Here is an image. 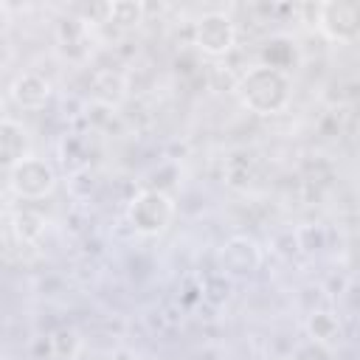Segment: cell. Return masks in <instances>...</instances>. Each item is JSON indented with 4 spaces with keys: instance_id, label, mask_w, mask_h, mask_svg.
Listing matches in <instances>:
<instances>
[{
    "instance_id": "3",
    "label": "cell",
    "mask_w": 360,
    "mask_h": 360,
    "mask_svg": "<svg viewBox=\"0 0 360 360\" xmlns=\"http://www.w3.org/2000/svg\"><path fill=\"white\" fill-rule=\"evenodd\" d=\"M191 45L211 59H222L236 48V25L222 11H205L191 25Z\"/></svg>"
},
{
    "instance_id": "19",
    "label": "cell",
    "mask_w": 360,
    "mask_h": 360,
    "mask_svg": "<svg viewBox=\"0 0 360 360\" xmlns=\"http://www.w3.org/2000/svg\"><path fill=\"white\" fill-rule=\"evenodd\" d=\"M107 360H138V354L132 349H112L107 354Z\"/></svg>"
},
{
    "instance_id": "1",
    "label": "cell",
    "mask_w": 360,
    "mask_h": 360,
    "mask_svg": "<svg viewBox=\"0 0 360 360\" xmlns=\"http://www.w3.org/2000/svg\"><path fill=\"white\" fill-rule=\"evenodd\" d=\"M236 96L245 110L256 115H276L292 98V79L267 65H253L239 76Z\"/></svg>"
},
{
    "instance_id": "10",
    "label": "cell",
    "mask_w": 360,
    "mask_h": 360,
    "mask_svg": "<svg viewBox=\"0 0 360 360\" xmlns=\"http://www.w3.org/2000/svg\"><path fill=\"white\" fill-rule=\"evenodd\" d=\"M25 158H28V132L22 129L20 121L6 115L0 121V160H3L6 172Z\"/></svg>"
},
{
    "instance_id": "11",
    "label": "cell",
    "mask_w": 360,
    "mask_h": 360,
    "mask_svg": "<svg viewBox=\"0 0 360 360\" xmlns=\"http://www.w3.org/2000/svg\"><path fill=\"white\" fill-rule=\"evenodd\" d=\"M307 338L323 346H335L340 340V318L332 309H312L307 315Z\"/></svg>"
},
{
    "instance_id": "5",
    "label": "cell",
    "mask_w": 360,
    "mask_h": 360,
    "mask_svg": "<svg viewBox=\"0 0 360 360\" xmlns=\"http://www.w3.org/2000/svg\"><path fill=\"white\" fill-rule=\"evenodd\" d=\"M8 177V188L14 197L20 200H45L53 188H56V172L48 160L28 155L25 160H20L17 166H11L6 172Z\"/></svg>"
},
{
    "instance_id": "12",
    "label": "cell",
    "mask_w": 360,
    "mask_h": 360,
    "mask_svg": "<svg viewBox=\"0 0 360 360\" xmlns=\"http://www.w3.org/2000/svg\"><path fill=\"white\" fill-rule=\"evenodd\" d=\"M93 96H96L98 104L115 107L127 96L124 76L121 73H112V70H96V76H93Z\"/></svg>"
},
{
    "instance_id": "18",
    "label": "cell",
    "mask_w": 360,
    "mask_h": 360,
    "mask_svg": "<svg viewBox=\"0 0 360 360\" xmlns=\"http://www.w3.org/2000/svg\"><path fill=\"white\" fill-rule=\"evenodd\" d=\"M51 346H53V357L70 360L76 354V349H79V338H76L73 329H59V332L51 335Z\"/></svg>"
},
{
    "instance_id": "17",
    "label": "cell",
    "mask_w": 360,
    "mask_h": 360,
    "mask_svg": "<svg viewBox=\"0 0 360 360\" xmlns=\"http://www.w3.org/2000/svg\"><path fill=\"white\" fill-rule=\"evenodd\" d=\"M200 290H202L200 295H202L205 301L222 304V301H228V295H231V278L217 270V273H211V276L202 278V287H200Z\"/></svg>"
},
{
    "instance_id": "7",
    "label": "cell",
    "mask_w": 360,
    "mask_h": 360,
    "mask_svg": "<svg viewBox=\"0 0 360 360\" xmlns=\"http://www.w3.org/2000/svg\"><path fill=\"white\" fill-rule=\"evenodd\" d=\"M8 96L20 110H42L51 101V82L34 70H25L11 82Z\"/></svg>"
},
{
    "instance_id": "16",
    "label": "cell",
    "mask_w": 360,
    "mask_h": 360,
    "mask_svg": "<svg viewBox=\"0 0 360 360\" xmlns=\"http://www.w3.org/2000/svg\"><path fill=\"white\" fill-rule=\"evenodd\" d=\"M287 360H335V352H332V346H323V343L307 338L290 349Z\"/></svg>"
},
{
    "instance_id": "15",
    "label": "cell",
    "mask_w": 360,
    "mask_h": 360,
    "mask_svg": "<svg viewBox=\"0 0 360 360\" xmlns=\"http://www.w3.org/2000/svg\"><path fill=\"white\" fill-rule=\"evenodd\" d=\"M143 14H146V8L141 6V3H110V20L107 22H112V25H118V28H135L138 22H143Z\"/></svg>"
},
{
    "instance_id": "8",
    "label": "cell",
    "mask_w": 360,
    "mask_h": 360,
    "mask_svg": "<svg viewBox=\"0 0 360 360\" xmlns=\"http://www.w3.org/2000/svg\"><path fill=\"white\" fill-rule=\"evenodd\" d=\"M56 42L68 59H84L90 53V22L82 17H65L56 25Z\"/></svg>"
},
{
    "instance_id": "13",
    "label": "cell",
    "mask_w": 360,
    "mask_h": 360,
    "mask_svg": "<svg viewBox=\"0 0 360 360\" xmlns=\"http://www.w3.org/2000/svg\"><path fill=\"white\" fill-rule=\"evenodd\" d=\"M11 231L20 242H37L45 231V217L31 208H20L11 214Z\"/></svg>"
},
{
    "instance_id": "14",
    "label": "cell",
    "mask_w": 360,
    "mask_h": 360,
    "mask_svg": "<svg viewBox=\"0 0 360 360\" xmlns=\"http://www.w3.org/2000/svg\"><path fill=\"white\" fill-rule=\"evenodd\" d=\"M292 239L301 253H318L326 248V228L318 222H304L292 231Z\"/></svg>"
},
{
    "instance_id": "20",
    "label": "cell",
    "mask_w": 360,
    "mask_h": 360,
    "mask_svg": "<svg viewBox=\"0 0 360 360\" xmlns=\"http://www.w3.org/2000/svg\"><path fill=\"white\" fill-rule=\"evenodd\" d=\"M357 146H360V135H357Z\"/></svg>"
},
{
    "instance_id": "2",
    "label": "cell",
    "mask_w": 360,
    "mask_h": 360,
    "mask_svg": "<svg viewBox=\"0 0 360 360\" xmlns=\"http://www.w3.org/2000/svg\"><path fill=\"white\" fill-rule=\"evenodd\" d=\"M174 219V200L166 191L143 188L138 191L127 205V222L141 236H158L163 233Z\"/></svg>"
},
{
    "instance_id": "4",
    "label": "cell",
    "mask_w": 360,
    "mask_h": 360,
    "mask_svg": "<svg viewBox=\"0 0 360 360\" xmlns=\"http://www.w3.org/2000/svg\"><path fill=\"white\" fill-rule=\"evenodd\" d=\"M318 31L329 42H354L360 39V0H329L315 6Z\"/></svg>"
},
{
    "instance_id": "9",
    "label": "cell",
    "mask_w": 360,
    "mask_h": 360,
    "mask_svg": "<svg viewBox=\"0 0 360 360\" xmlns=\"http://www.w3.org/2000/svg\"><path fill=\"white\" fill-rule=\"evenodd\" d=\"M298 45L292 37L287 34H276L270 39H264V45L259 48V65H267L273 70H281L290 76V70L298 68Z\"/></svg>"
},
{
    "instance_id": "6",
    "label": "cell",
    "mask_w": 360,
    "mask_h": 360,
    "mask_svg": "<svg viewBox=\"0 0 360 360\" xmlns=\"http://www.w3.org/2000/svg\"><path fill=\"white\" fill-rule=\"evenodd\" d=\"M217 264H219V273L228 276V278H245V276H253L262 264V250L259 245L250 239V236H228L217 253Z\"/></svg>"
}]
</instances>
